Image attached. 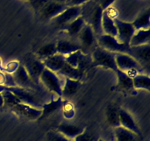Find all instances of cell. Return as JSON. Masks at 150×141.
<instances>
[{"label":"cell","mask_w":150,"mask_h":141,"mask_svg":"<svg viewBox=\"0 0 150 141\" xmlns=\"http://www.w3.org/2000/svg\"><path fill=\"white\" fill-rule=\"evenodd\" d=\"M5 89L13 93L19 99L21 103L28 104L38 109H42L44 103L49 100L47 98V94L41 93L32 90L26 89L20 87H5Z\"/></svg>","instance_id":"6da1fadb"},{"label":"cell","mask_w":150,"mask_h":141,"mask_svg":"<svg viewBox=\"0 0 150 141\" xmlns=\"http://www.w3.org/2000/svg\"><path fill=\"white\" fill-rule=\"evenodd\" d=\"M115 54L98 46L91 54L92 66L105 68L116 73L118 68L116 64Z\"/></svg>","instance_id":"7a4b0ae2"},{"label":"cell","mask_w":150,"mask_h":141,"mask_svg":"<svg viewBox=\"0 0 150 141\" xmlns=\"http://www.w3.org/2000/svg\"><path fill=\"white\" fill-rule=\"evenodd\" d=\"M115 61L118 70L125 72L132 78L138 73H145V70L132 56L123 53H116Z\"/></svg>","instance_id":"3957f363"},{"label":"cell","mask_w":150,"mask_h":141,"mask_svg":"<svg viewBox=\"0 0 150 141\" xmlns=\"http://www.w3.org/2000/svg\"><path fill=\"white\" fill-rule=\"evenodd\" d=\"M40 85L49 93H52L54 95L60 96L62 95L63 82L59 76L58 73L50 70L45 68L40 78Z\"/></svg>","instance_id":"277c9868"},{"label":"cell","mask_w":150,"mask_h":141,"mask_svg":"<svg viewBox=\"0 0 150 141\" xmlns=\"http://www.w3.org/2000/svg\"><path fill=\"white\" fill-rule=\"evenodd\" d=\"M76 38L80 44L81 51L85 54H91L98 46L97 36L89 24H86Z\"/></svg>","instance_id":"5b68a950"},{"label":"cell","mask_w":150,"mask_h":141,"mask_svg":"<svg viewBox=\"0 0 150 141\" xmlns=\"http://www.w3.org/2000/svg\"><path fill=\"white\" fill-rule=\"evenodd\" d=\"M98 46L113 53H123L130 55V46L120 43L116 37L103 34L97 38Z\"/></svg>","instance_id":"8992f818"},{"label":"cell","mask_w":150,"mask_h":141,"mask_svg":"<svg viewBox=\"0 0 150 141\" xmlns=\"http://www.w3.org/2000/svg\"><path fill=\"white\" fill-rule=\"evenodd\" d=\"M12 75H13L15 83L17 87L37 91V92L43 94H46V92H48V91L45 90L43 87L38 86L36 84L34 83L33 81L31 79V78L28 75L23 65H19L16 71L13 72Z\"/></svg>","instance_id":"52a82bcc"},{"label":"cell","mask_w":150,"mask_h":141,"mask_svg":"<svg viewBox=\"0 0 150 141\" xmlns=\"http://www.w3.org/2000/svg\"><path fill=\"white\" fill-rule=\"evenodd\" d=\"M82 13H83L82 6L67 7V9H65L57 17L53 19L51 21L56 28L61 29L63 26L68 24L79 16H81Z\"/></svg>","instance_id":"ba28073f"},{"label":"cell","mask_w":150,"mask_h":141,"mask_svg":"<svg viewBox=\"0 0 150 141\" xmlns=\"http://www.w3.org/2000/svg\"><path fill=\"white\" fill-rule=\"evenodd\" d=\"M67 64L73 68H77L86 71L92 66L91 54H85L81 50L73 52L65 57Z\"/></svg>","instance_id":"9c48e42d"},{"label":"cell","mask_w":150,"mask_h":141,"mask_svg":"<svg viewBox=\"0 0 150 141\" xmlns=\"http://www.w3.org/2000/svg\"><path fill=\"white\" fill-rule=\"evenodd\" d=\"M10 110L18 118L26 120H38L42 113L41 109L35 108L23 103L16 104Z\"/></svg>","instance_id":"30bf717a"},{"label":"cell","mask_w":150,"mask_h":141,"mask_svg":"<svg viewBox=\"0 0 150 141\" xmlns=\"http://www.w3.org/2000/svg\"><path fill=\"white\" fill-rule=\"evenodd\" d=\"M67 7L68 6L66 4H60V3L54 1L53 0H50L38 12V14L40 20H42V21H48L57 17L58 15H59L65 9H67Z\"/></svg>","instance_id":"8fae6325"},{"label":"cell","mask_w":150,"mask_h":141,"mask_svg":"<svg viewBox=\"0 0 150 141\" xmlns=\"http://www.w3.org/2000/svg\"><path fill=\"white\" fill-rule=\"evenodd\" d=\"M26 72L33 82L38 86H42L40 82V78L44 69L45 68L42 60L36 57L28 59L23 65Z\"/></svg>","instance_id":"7c38bea8"},{"label":"cell","mask_w":150,"mask_h":141,"mask_svg":"<svg viewBox=\"0 0 150 141\" xmlns=\"http://www.w3.org/2000/svg\"><path fill=\"white\" fill-rule=\"evenodd\" d=\"M114 21L117 29V40L120 43L130 46V40L136 31L133 24L123 21L117 18L114 19Z\"/></svg>","instance_id":"4fadbf2b"},{"label":"cell","mask_w":150,"mask_h":141,"mask_svg":"<svg viewBox=\"0 0 150 141\" xmlns=\"http://www.w3.org/2000/svg\"><path fill=\"white\" fill-rule=\"evenodd\" d=\"M130 55L132 56L145 70H149L150 63L149 44L131 46L130 48Z\"/></svg>","instance_id":"5bb4252c"},{"label":"cell","mask_w":150,"mask_h":141,"mask_svg":"<svg viewBox=\"0 0 150 141\" xmlns=\"http://www.w3.org/2000/svg\"><path fill=\"white\" fill-rule=\"evenodd\" d=\"M57 54L66 57L72 53L81 50V46L77 38H72L67 36L57 40Z\"/></svg>","instance_id":"9a60e30c"},{"label":"cell","mask_w":150,"mask_h":141,"mask_svg":"<svg viewBox=\"0 0 150 141\" xmlns=\"http://www.w3.org/2000/svg\"><path fill=\"white\" fill-rule=\"evenodd\" d=\"M120 126L131 131L137 136H142V132L136 120L129 112L123 108H119Z\"/></svg>","instance_id":"2e32d148"},{"label":"cell","mask_w":150,"mask_h":141,"mask_svg":"<svg viewBox=\"0 0 150 141\" xmlns=\"http://www.w3.org/2000/svg\"><path fill=\"white\" fill-rule=\"evenodd\" d=\"M63 105H64V100L62 98V97L57 96V98H54V96H51V99L44 103L42 105L41 109L42 113L38 120L44 119L45 118L51 115L53 113L62 108Z\"/></svg>","instance_id":"e0dca14e"},{"label":"cell","mask_w":150,"mask_h":141,"mask_svg":"<svg viewBox=\"0 0 150 141\" xmlns=\"http://www.w3.org/2000/svg\"><path fill=\"white\" fill-rule=\"evenodd\" d=\"M86 21L85 18L83 16H80L76 18L75 20L65 25L62 28V30L64 31L67 37L72 38H76L81 31L86 26Z\"/></svg>","instance_id":"ac0fdd59"},{"label":"cell","mask_w":150,"mask_h":141,"mask_svg":"<svg viewBox=\"0 0 150 141\" xmlns=\"http://www.w3.org/2000/svg\"><path fill=\"white\" fill-rule=\"evenodd\" d=\"M85 129L86 128L84 126L62 122L59 125L57 131H58L68 139L73 140V139L76 137L78 135H81L82 132H84Z\"/></svg>","instance_id":"d6986e66"},{"label":"cell","mask_w":150,"mask_h":141,"mask_svg":"<svg viewBox=\"0 0 150 141\" xmlns=\"http://www.w3.org/2000/svg\"><path fill=\"white\" fill-rule=\"evenodd\" d=\"M81 81L65 78L62 90V98L64 101L73 98L81 89Z\"/></svg>","instance_id":"ffe728a7"},{"label":"cell","mask_w":150,"mask_h":141,"mask_svg":"<svg viewBox=\"0 0 150 141\" xmlns=\"http://www.w3.org/2000/svg\"><path fill=\"white\" fill-rule=\"evenodd\" d=\"M115 73L117 76V89L127 93H133L135 88L133 87V78L125 72L120 70H117Z\"/></svg>","instance_id":"44dd1931"},{"label":"cell","mask_w":150,"mask_h":141,"mask_svg":"<svg viewBox=\"0 0 150 141\" xmlns=\"http://www.w3.org/2000/svg\"><path fill=\"white\" fill-rule=\"evenodd\" d=\"M103 13V10L101 8L99 4H98L94 7L91 13L90 23H88L92 26L97 38L103 34L102 29Z\"/></svg>","instance_id":"7402d4cb"},{"label":"cell","mask_w":150,"mask_h":141,"mask_svg":"<svg viewBox=\"0 0 150 141\" xmlns=\"http://www.w3.org/2000/svg\"><path fill=\"white\" fill-rule=\"evenodd\" d=\"M42 61L46 68L57 73L66 63L65 57L59 54H54V55L48 57Z\"/></svg>","instance_id":"603a6c76"},{"label":"cell","mask_w":150,"mask_h":141,"mask_svg":"<svg viewBox=\"0 0 150 141\" xmlns=\"http://www.w3.org/2000/svg\"><path fill=\"white\" fill-rule=\"evenodd\" d=\"M56 54H57V41H52L39 47L35 52V57L39 60H43Z\"/></svg>","instance_id":"cb8c5ba5"},{"label":"cell","mask_w":150,"mask_h":141,"mask_svg":"<svg viewBox=\"0 0 150 141\" xmlns=\"http://www.w3.org/2000/svg\"><path fill=\"white\" fill-rule=\"evenodd\" d=\"M86 71L81 70L77 68H73L67 63L64 65L61 70L59 71L58 73L64 76V78H68V79H73V80H79L81 81L83 77L84 76Z\"/></svg>","instance_id":"d4e9b609"},{"label":"cell","mask_w":150,"mask_h":141,"mask_svg":"<svg viewBox=\"0 0 150 141\" xmlns=\"http://www.w3.org/2000/svg\"><path fill=\"white\" fill-rule=\"evenodd\" d=\"M102 29L103 34L111 35L113 37L117 36V29L114 23V19L108 15L107 10H104L102 18Z\"/></svg>","instance_id":"484cf974"},{"label":"cell","mask_w":150,"mask_h":141,"mask_svg":"<svg viewBox=\"0 0 150 141\" xmlns=\"http://www.w3.org/2000/svg\"><path fill=\"white\" fill-rule=\"evenodd\" d=\"M150 31L149 29H139L136 30L130 41V46L149 44Z\"/></svg>","instance_id":"4316f807"},{"label":"cell","mask_w":150,"mask_h":141,"mask_svg":"<svg viewBox=\"0 0 150 141\" xmlns=\"http://www.w3.org/2000/svg\"><path fill=\"white\" fill-rule=\"evenodd\" d=\"M105 118H106V121L108 124L111 127L116 128L120 126L119 108L115 105L110 104L106 107Z\"/></svg>","instance_id":"83f0119b"},{"label":"cell","mask_w":150,"mask_h":141,"mask_svg":"<svg viewBox=\"0 0 150 141\" xmlns=\"http://www.w3.org/2000/svg\"><path fill=\"white\" fill-rule=\"evenodd\" d=\"M136 30L149 29L150 27V10L149 8L142 12L133 22Z\"/></svg>","instance_id":"f1b7e54d"},{"label":"cell","mask_w":150,"mask_h":141,"mask_svg":"<svg viewBox=\"0 0 150 141\" xmlns=\"http://www.w3.org/2000/svg\"><path fill=\"white\" fill-rule=\"evenodd\" d=\"M114 135L116 141H136L138 137L131 131L121 126L114 128Z\"/></svg>","instance_id":"f546056e"},{"label":"cell","mask_w":150,"mask_h":141,"mask_svg":"<svg viewBox=\"0 0 150 141\" xmlns=\"http://www.w3.org/2000/svg\"><path fill=\"white\" fill-rule=\"evenodd\" d=\"M133 87L135 90L143 89L150 90V78L149 74L138 73L133 77Z\"/></svg>","instance_id":"4dcf8cb0"},{"label":"cell","mask_w":150,"mask_h":141,"mask_svg":"<svg viewBox=\"0 0 150 141\" xmlns=\"http://www.w3.org/2000/svg\"><path fill=\"white\" fill-rule=\"evenodd\" d=\"M1 94H2L3 98H4V107H3L4 108L11 110L14 106L21 103L18 98L13 93L5 89V86H4V90L1 92Z\"/></svg>","instance_id":"1f68e13d"},{"label":"cell","mask_w":150,"mask_h":141,"mask_svg":"<svg viewBox=\"0 0 150 141\" xmlns=\"http://www.w3.org/2000/svg\"><path fill=\"white\" fill-rule=\"evenodd\" d=\"M46 141H73L62 135L58 131L50 130L46 135Z\"/></svg>","instance_id":"d6a6232c"},{"label":"cell","mask_w":150,"mask_h":141,"mask_svg":"<svg viewBox=\"0 0 150 141\" xmlns=\"http://www.w3.org/2000/svg\"><path fill=\"white\" fill-rule=\"evenodd\" d=\"M50 0H30L29 1V4L33 7L35 13H38V12Z\"/></svg>","instance_id":"836d02e7"},{"label":"cell","mask_w":150,"mask_h":141,"mask_svg":"<svg viewBox=\"0 0 150 141\" xmlns=\"http://www.w3.org/2000/svg\"><path fill=\"white\" fill-rule=\"evenodd\" d=\"M94 139L95 138L93 135H92V134L89 132H86V129H85L84 132H82L81 135H78L76 137L73 139V141H93Z\"/></svg>","instance_id":"e575fe53"},{"label":"cell","mask_w":150,"mask_h":141,"mask_svg":"<svg viewBox=\"0 0 150 141\" xmlns=\"http://www.w3.org/2000/svg\"><path fill=\"white\" fill-rule=\"evenodd\" d=\"M4 75H5V81H4V86L8 87V88H10V87H16V85L15 83L14 79H13V76L12 75V73H4Z\"/></svg>","instance_id":"d590c367"},{"label":"cell","mask_w":150,"mask_h":141,"mask_svg":"<svg viewBox=\"0 0 150 141\" xmlns=\"http://www.w3.org/2000/svg\"><path fill=\"white\" fill-rule=\"evenodd\" d=\"M89 0H67V4L68 7H73V6H82L86 3Z\"/></svg>","instance_id":"8d00e7d4"},{"label":"cell","mask_w":150,"mask_h":141,"mask_svg":"<svg viewBox=\"0 0 150 141\" xmlns=\"http://www.w3.org/2000/svg\"><path fill=\"white\" fill-rule=\"evenodd\" d=\"M114 1L115 0H100V1L98 4L104 11V10H106L107 9L109 8L110 6L114 2Z\"/></svg>","instance_id":"74e56055"},{"label":"cell","mask_w":150,"mask_h":141,"mask_svg":"<svg viewBox=\"0 0 150 141\" xmlns=\"http://www.w3.org/2000/svg\"><path fill=\"white\" fill-rule=\"evenodd\" d=\"M5 81V75L2 71H0V85H4Z\"/></svg>","instance_id":"f35d334b"},{"label":"cell","mask_w":150,"mask_h":141,"mask_svg":"<svg viewBox=\"0 0 150 141\" xmlns=\"http://www.w3.org/2000/svg\"><path fill=\"white\" fill-rule=\"evenodd\" d=\"M3 107H4V98L1 93H0V109L2 108Z\"/></svg>","instance_id":"ab89813d"},{"label":"cell","mask_w":150,"mask_h":141,"mask_svg":"<svg viewBox=\"0 0 150 141\" xmlns=\"http://www.w3.org/2000/svg\"><path fill=\"white\" fill-rule=\"evenodd\" d=\"M53 1H56V2L60 3V4H66L67 0H53Z\"/></svg>","instance_id":"60d3db41"},{"label":"cell","mask_w":150,"mask_h":141,"mask_svg":"<svg viewBox=\"0 0 150 141\" xmlns=\"http://www.w3.org/2000/svg\"><path fill=\"white\" fill-rule=\"evenodd\" d=\"M3 70H4V68H2V66H1V60H0V71H3Z\"/></svg>","instance_id":"b9f144b4"},{"label":"cell","mask_w":150,"mask_h":141,"mask_svg":"<svg viewBox=\"0 0 150 141\" xmlns=\"http://www.w3.org/2000/svg\"><path fill=\"white\" fill-rule=\"evenodd\" d=\"M97 141H104V140H103L102 139H99V140H97Z\"/></svg>","instance_id":"7bdbcfd3"},{"label":"cell","mask_w":150,"mask_h":141,"mask_svg":"<svg viewBox=\"0 0 150 141\" xmlns=\"http://www.w3.org/2000/svg\"><path fill=\"white\" fill-rule=\"evenodd\" d=\"M25 1H30V0H25Z\"/></svg>","instance_id":"ee69618b"}]
</instances>
